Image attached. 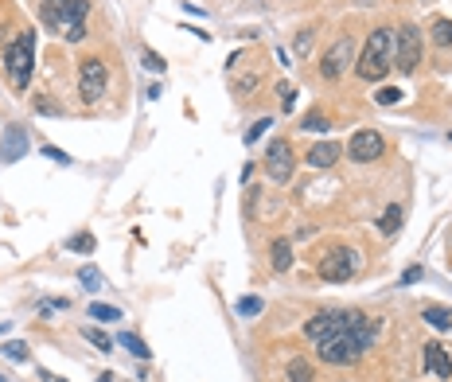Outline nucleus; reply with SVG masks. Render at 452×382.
I'll return each mask as SVG.
<instances>
[{"label": "nucleus", "instance_id": "nucleus-1", "mask_svg": "<svg viewBox=\"0 0 452 382\" xmlns=\"http://www.w3.org/2000/svg\"><path fill=\"white\" fill-rule=\"evenodd\" d=\"M304 335L320 351L324 363L347 367L370 351L374 335H378V320H370L367 312L355 308H320L304 320Z\"/></svg>", "mask_w": 452, "mask_h": 382}, {"label": "nucleus", "instance_id": "nucleus-2", "mask_svg": "<svg viewBox=\"0 0 452 382\" xmlns=\"http://www.w3.org/2000/svg\"><path fill=\"white\" fill-rule=\"evenodd\" d=\"M390 71H394V32L374 27L367 36V47H363L359 63H355V74L363 82H378V78H386Z\"/></svg>", "mask_w": 452, "mask_h": 382}, {"label": "nucleus", "instance_id": "nucleus-3", "mask_svg": "<svg viewBox=\"0 0 452 382\" xmlns=\"http://www.w3.org/2000/svg\"><path fill=\"white\" fill-rule=\"evenodd\" d=\"M32 71H36V32H20L4 51V74L16 90H27Z\"/></svg>", "mask_w": 452, "mask_h": 382}, {"label": "nucleus", "instance_id": "nucleus-4", "mask_svg": "<svg viewBox=\"0 0 452 382\" xmlns=\"http://www.w3.org/2000/svg\"><path fill=\"white\" fill-rule=\"evenodd\" d=\"M106 86H109V71L102 59H82L78 63V98L86 106H98L106 98Z\"/></svg>", "mask_w": 452, "mask_h": 382}, {"label": "nucleus", "instance_id": "nucleus-5", "mask_svg": "<svg viewBox=\"0 0 452 382\" xmlns=\"http://www.w3.org/2000/svg\"><path fill=\"white\" fill-rule=\"evenodd\" d=\"M421 43H425V36H421L414 24H405L402 32L394 36V71L414 74L417 67H421Z\"/></svg>", "mask_w": 452, "mask_h": 382}, {"label": "nucleus", "instance_id": "nucleus-6", "mask_svg": "<svg viewBox=\"0 0 452 382\" xmlns=\"http://www.w3.org/2000/svg\"><path fill=\"white\" fill-rule=\"evenodd\" d=\"M359 265H363V258H359V250H351V246H335L332 254H324L320 258V277L324 281H351V277L359 273Z\"/></svg>", "mask_w": 452, "mask_h": 382}, {"label": "nucleus", "instance_id": "nucleus-7", "mask_svg": "<svg viewBox=\"0 0 452 382\" xmlns=\"http://www.w3.org/2000/svg\"><path fill=\"white\" fill-rule=\"evenodd\" d=\"M90 4L86 0H43V24L55 27V32H67V27L82 24Z\"/></svg>", "mask_w": 452, "mask_h": 382}, {"label": "nucleus", "instance_id": "nucleus-8", "mask_svg": "<svg viewBox=\"0 0 452 382\" xmlns=\"http://www.w3.org/2000/svg\"><path fill=\"white\" fill-rule=\"evenodd\" d=\"M351 59H355V39H351V36H339L332 47L324 51L320 74L328 78V82H335V78H343V71L351 67Z\"/></svg>", "mask_w": 452, "mask_h": 382}, {"label": "nucleus", "instance_id": "nucleus-9", "mask_svg": "<svg viewBox=\"0 0 452 382\" xmlns=\"http://www.w3.org/2000/svg\"><path fill=\"white\" fill-rule=\"evenodd\" d=\"M265 172L273 183H289L293 172H297V160H293V144L289 141H273L269 153H265Z\"/></svg>", "mask_w": 452, "mask_h": 382}, {"label": "nucleus", "instance_id": "nucleus-10", "mask_svg": "<svg viewBox=\"0 0 452 382\" xmlns=\"http://www.w3.org/2000/svg\"><path fill=\"white\" fill-rule=\"evenodd\" d=\"M382 133L374 129H359L355 137H351V144H347V156L355 160V164H370V160H382Z\"/></svg>", "mask_w": 452, "mask_h": 382}, {"label": "nucleus", "instance_id": "nucleus-11", "mask_svg": "<svg viewBox=\"0 0 452 382\" xmlns=\"http://www.w3.org/2000/svg\"><path fill=\"white\" fill-rule=\"evenodd\" d=\"M24 153H27V129L24 125H8V133L0 137V160L16 164V160H24Z\"/></svg>", "mask_w": 452, "mask_h": 382}, {"label": "nucleus", "instance_id": "nucleus-12", "mask_svg": "<svg viewBox=\"0 0 452 382\" xmlns=\"http://www.w3.org/2000/svg\"><path fill=\"white\" fill-rule=\"evenodd\" d=\"M425 370L433 379H452V359L440 344H425Z\"/></svg>", "mask_w": 452, "mask_h": 382}, {"label": "nucleus", "instance_id": "nucleus-13", "mask_svg": "<svg viewBox=\"0 0 452 382\" xmlns=\"http://www.w3.org/2000/svg\"><path fill=\"white\" fill-rule=\"evenodd\" d=\"M258 86H262V67H250L246 74L230 71V90H234V98H250Z\"/></svg>", "mask_w": 452, "mask_h": 382}, {"label": "nucleus", "instance_id": "nucleus-14", "mask_svg": "<svg viewBox=\"0 0 452 382\" xmlns=\"http://www.w3.org/2000/svg\"><path fill=\"white\" fill-rule=\"evenodd\" d=\"M339 153H343V148H339L335 141H320V144L308 148V164L312 168H332L335 160H339Z\"/></svg>", "mask_w": 452, "mask_h": 382}, {"label": "nucleus", "instance_id": "nucleus-15", "mask_svg": "<svg viewBox=\"0 0 452 382\" xmlns=\"http://www.w3.org/2000/svg\"><path fill=\"white\" fill-rule=\"evenodd\" d=\"M269 262H273V269L277 273H285L289 265H293V246H289V238H273V246H269Z\"/></svg>", "mask_w": 452, "mask_h": 382}, {"label": "nucleus", "instance_id": "nucleus-16", "mask_svg": "<svg viewBox=\"0 0 452 382\" xmlns=\"http://www.w3.org/2000/svg\"><path fill=\"white\" fill-rule=\"evenodd\" d=\"M285 374H289V382H312V379H316V370H312V363H308V359H289V370H285Z\"/></svg>", "mask_w": 452, "mask_h": 382}, {"label": "nucleus", "instance_id": "nucleus-17", "mask_svg": "<svg viewBox=\"0 0 452 382\" xmlns=\"http://www.w3.org/2000/svg\"><path fill=\"white\" fill-rule=\"evenodd\" d=\"M398 227H402V207L390 203V207L378 215V230H382V234H398Z\"/></svg>", "mask_w": 452, "mask_h": 382}, {"label": "nucleus", "instance_id": "nucleus-18", "mask_svg": "<svg viewBox=\"0 0 452 382\" xmlns=\"http://www.w3.org/2000/svg\"><path fill=\"white\" fill-rule=\"evenodd\" d=\"M433 43L437 47H452V20H433Z\"/></svg>", "mask_w": 452, "mask_h": 382}, {"label": "nucleus", "instance_id": "nucleus-19", "mask_svg": "<svg viewBox=\"0 0 452 382\" xmlns=\"http://www.w3.org/2000/svg\"><path fill=\"white\" fill-rule=\"evenodd\" d=\"M32 109H36L39 117H63V113H67V109H63L59 102H51V98H36V102H32Z\"/></svg>", "mask_w": 452, "mask_h": 382}, {"label": "nucleus", "instance_id": "nucleus-20", "mask_svg": "<svg viewBox=\"0 0 452 382\" xmlns=\"http://www.w3.org/2000/svg\"><path fill=\"white\" fill-rule=\"evenodd\" d=\"M90 316L102 324H117L121 320V308H113V304H90Z\"/></svg>", "mask_w": 452, "mask_h": 382}, {"label": "nucleus", "instance_id": "nucleus-21", "mask_svg": "<svg viewBox=\"0 0 452 382\" xmlns=\"http://www.w3.org/2000/svg\"><path fill=\"white\" fill-rule=\"evenodd\" d=\"M425 320L433 324V328H440V332H449L452 328V312L449 308H425Z\"/></svg>", "mask_w": 452, "mask_h": 382}, {"label": "nucleus", "instance_id": "nucleus-22", "mask_svg": "<svg viewBox=\"0 0 452 382\" xmlns=\"http://www.w3.org/2000/svg\"><path fill=\"white\" fill-rule=\"evenodd\" d=\"M277 106L285 109V113H289V109H293V106H297V86H289V82H277Z\"/></svg>", "mask_w": 452, "mask_h": 382}, {"label": "nucleus", "instance_id": "nucleus-23", "mask_svg": "<svg viewBox=\"0 0 452 382\" xmlns=\"http://www.w3.org/2000/svg\"><path fill=\"white\" fill-rule=\"evenodd\" d=\"M78 281H82L86 289H102V285H106L102 269H94V265H82V269H78Z\"/></svg>", "mask_w": 452, "mask_h": 382}, {"label": "nucleus", "instance_id": "nucleus-24", "mask_svg": "<svg viewBox=\"0 0 452 382\" xmlns=\"http://www.w3.org/2000/svg\"><path fill=\"white\" fill-rule=\"evenodd\" d=\"M300 129H304V133H328V129H332V121L324 117V113H308V117L300 121Z\"/></svg>", "mask_w": 452, "mask_h": 382}, {"label": "nucleus", "instance_id": "nucleus-25", "mask_svg": "<svg viewBox=\"0 0 452 382\" xmlns=\"http://www.w3.org/2000/svg\"><path fill=\"white\" fill-rule=\"evenodd\" d=\"M121 347H129V355H137V359H148V347H144L141 335L125 332V335H121Z\"/></svg>", "mask_w": 452, "mask_h": 382}, {"label": "nucleus", "instance_id": "nucleus-26", "mask_svg": "<svg viewBox=\"0 0 452 382\" xmlns=\"http://www.w3.org/2000/svg\"><path fill=\"white\" fill-rule=\"evenodd\" d=\"M234 308H238V316H246V320H250V316H258V312H262L265 304H262V297H242L238 304H234Z\"/></svg>", "mask_w": 452, "mask_h": 382}, {"label": "nucleus", "instance_id": "nucleus-27", "mask_svg": "<svg viewBox=\"0 0 452 382\" xmlns=\"http://www.w3.org/2000/svg\"><path fill=\"white\" fill-rule=\"evenodd\" d=\"M402 90H398V86H382L378 94H374V102H378V106H398V102H402Z\"/></svg>", "mask_w": 452, "mask_h": 382}, {"label": "nucleus", "instance_id": "nucleus-28", "mask_svg": "<svg viewBox=\"0 0 452 382\" xmlns=\"http://www.w3.org/2000/svg\"><path fill=\"white\" fill-rule=\"evenodd\" d=\"M67 250H74V254H94V234H74V238L67 242Z\"/></svg>", "mask_w": 452, "mask_h": 382}, {"label": "nucleus", "instance_id": "nucleus-29", "mask_svg": "<svg viewBox=\"0 0 452 382\" xmlns=\"http://www.w3.org/2000/svg\"><path fill=\"white\" fill-rule=\"evenodd\" d=\"M141 63H144V67H148V71H152V74H164V67H168V63L160 59L156 51H148V47L141 51Z\"/></svg>", "mask_w": 452, "mask_h": 382}, {"label": "nucleus", "instance_id": "nucleus-30", "mask_svg": "<svg viewBox=\"0 0 452 382\" xmlns=\"http://www.w3.org/2000/svg\"><path fill=\"white\" fill-rule=\"evenodd\" d=\"M8 359H16V363H27V344H20V339H12V344H4L0 347Z\"/></svg>", "mask_w": 452, "mask_h": 382}, {"label": "nucleus", "instance_id": "nucleus-31", "mask_svg": "<svg viewBox=\"0 0 452 382\" xmlns=\"http://www.w3.org/2000/svg\"><path fill=\"white\" fill-rule=\"evenodd\" d=\"M82 339H90V344H94L98 351H109V347H113V344H109V335H106V332H98V328H86Z\"/></svg>", "mask_w": 452, "mask_h": 382}, {"label": "nucleus", "instance_id": "nucleus-32", "mask_svg": "<svg viewBox=\"0 0 452 382\" xmlns=\"http://www.w3.org/2000/svg\"><path fill=\"white\" fill-rule=\"evenodd\" d=\"M269 125H273V121H269V117H262V121H253V125H250V133H246V144H253V141H258V137H262V133H265V129H269Z\"/></svg>", "mask_w": 452, "mask_h": 382}, {"label": "nucleus", "instance_id": "nucleus-33", "mask_svg": "<svg viewBox=\"0 0 452 382\" xmlns=\"http://www.w3.org/2000/svg\"><path fill=\"white\" fill-rule=\"evenodd\" d=\"M43 156H47V160H55V164H71V156L63 153V148H55V144H43Z\"/></svg>", "mask_w": 452, "mask_h": 382}, {"label": "nucleus", "instance_id": "nucleus-34", "mask_svg": "<svg viewBox=\"0 0 452 382\" xmlns=\"http://www.w3.org/2000/svg\"><path fill=\"white\" fill-rule=\"evenodd\" d=\"M312 36H316L312 27H304V32L297 36V51H300V55H308V51H312Z\"/></svg>", "mask_w": 452, "mask_h": 382}, {"label": "nucleus", "instance_id": "nucleus-35", "mask_svg": "<svg viewBox=\"0 0 452 382\" xmlns=\"http://www.w3.org/2000/svg\"><path fill=\"white\" fill-rule=\"evenodd\" d=\"M63 39H71V43H78V39H86V27H82V24L67 27V32H63Z\"/></svg>", "mask_w": 452, "mask_h": 382}, {"label": "nucleus", "instance_id": "nucleus-36", "mask_svg": "<svg viewBox=\"0 0 452 382\" xmlns=\"http://www.w3.org/2000/svg\"><path fill=\"white\" fill-rule=\"evenodd\" d=\"M414 281H421V265H409L402 273V285H414Z\"/></svg>", "mask_w": 452, "mask_h": 382}, {"label": "nucleus", "instance_id": "nucleus-37", "mask_svg": "<svg viewBox=\"0 0 452 382\" xmlns=\"http://www.w3.org/2000/svg\"><path fill=\"white\" fill-rule=\"evenodd\" d=\"M55 382H59V379H55Z\"/></svg>", "mask_w": 452, "mask_h": 382}]
</instances>
